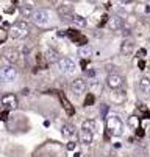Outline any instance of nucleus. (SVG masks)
Returning a JSON list of instances; mask_svg holds the SVG:
<instances>
[{
    "label": "nucleus",
    "mask_w": 150,
    "mask_h": 157,
    "mask_svg": "<svg viewBox=\"0 0 150 157\" xmlns=\"http://www.w3.org/2000/svg\"><path fill=\"white\" fill-rule=\"evenodd\" d=\"M139 67H141V70H144V67H145V62H144V61H139Z\"/></svg>",
    "instance_id": "nucleus-32"
},
{
    "label": "nucleus",
    "mask_w": 150,
    "mask_h": 157,
    "mask_svg": "<svg viewBox=\"0 0 150 157\" xmlns=\"http://www.w3.org/2000/svg\"><path fill=\"white\" fill-rule=\"evenodd\" d=\"M122 25H124V22H122V19H120L119 16H113V17H110V20H108V27H110L113 31L120 30Z\"/></svg>",
    "instance_id": "nucleus-15"
},
{
    "label": "nucleus",
    "mask_w": 150,
    "mask_h": 157,
    "mask_svg": "<svg viewBox=\"0 0 150 157\" xmlns=\"http://www.w3.org/2000/svg\"><path fill=\"white\" fill-rule=\"evenodd\" d=\"M86 89H88V84L83 78H77L71 82V90L75 97H81L84 92H86Z\"/></svg>",
    "instance_id": "nucleus-3"
},
{
    "label": "nucleus",
    "mask_w": 150,
    "mask_h": 157,
    "mask_svg": "<svg viewBox=\"0 0 150 157\" xmlns=\"http://www.w3.org/2000/svg\"><path fill=\"white\" fill-rule=\"evenodd\" d=\"M19 10H20V14H22L25 19H28V17H33V16H34L33 6H31L30 3H22V5L19 6Z\"/></svg>",
    "instance_id": "nucleus-16"
},
{
    "label": "nucleus",
    "mask_w": 150,
    "mask_h": 157,
    "mask_svg": "<svg viewBox=\"0 0 150 157\" xmlns=\"http://www.w3.org/2000/svg\"><path fill=\"white\" fill-rule=\"evenodd\" d=\"M125 90H116L114 94H111V100H113V103H117V104H120V103H124L125 101Z\"/></svg>",
    "instance_id": "nucleus-21"
},
{
    "label": "nucleus",
    "mask_w": 150,
    "mask_h": 157,
    "mask_svg": "<svg viewBox=\"0 0 150 157\" xmlns=\"http://www.w3.org/2000/svg\"><path fill=\"white\" fill-rule=\"evenodd\" d=\"M72 24H74L75 27H78V28H84V27H86V19H84L83 16L75 14V17H74V20H72Z\"/></svg>",
    "instance_id": "nucleus-23"
},
{
    "label": "nucleus",
    "mask_w": 150,
    "mask_h": 157,
    "mask_svg": "<svg viewBox=\"0 0 150 157\" xmlns=\"http://www.w3.org/2000/svg\"><path fill=\"white\" fill-rule=\"evenodd\" d=\"M148 42H150V40H148Z\"/></svg>",
    "instance_id": "nucleus-34"
},
{
    "label": "nucleus",
    "mask_w": 150,
    "mask_h": 157,
    "mask_svg": "<svg viewBox=\"0 0 150 157\" xmlns=\"http://www.w3.org/2000/svg\"><path fill=\"white\" fill-rule=\"evenodd\" d=\"M106 128H108V132L111 136L119 137V136H122V131H124V121L119 115L111 114L106 117Z\"/></svg>",
    "instance_id": "nucleus-1"
},
{
    "label": "nucleus",
    "mask_w": 150,
    "mask_h": 157,
    "mask_svg": "<svg viewBox=\"0 0 150 157\" xmlns=\"http://www.w3.org/2000/svg\"><path fill=\"white\" fill-rule=\"evenodd\" d=\"M67 34L71 36V39L75 42V44H86V37L81 36L78 31H74V30H67ZM88 45V44H86Z\"/></svg>",
    "instance_id": "nucleus-18"
},
{
    "label": "nucleus",
    "mask_w": 150,
    "mask_h": 157,
    "mask_svg": "<svg viewBox=\"0 0 150 157\" xmlns=\"http://www.w3.org/2000/svg\"><path fill=\"white\" fill-rule=\"evenodd\" d=\"M94 103V97L92 95H89L88 98H86V101H84V106H88V104H92Z\"/></svg>",
    "instance_id": "nucleus-28"
},
{
    "label": "nucleus",
    "mask_w": 150,
    "mask_h": 157,
    "mask_svg": "<svg viewBox=\"0 0 150 157\" xmlns=\"http://www.w3.org/2000/svg\"><path fill=\"white\" fill-rule=\"evenodd\" d=\"M17 76V70L14 69L13 65H5L0 69V78H2L3 81L10 82V81H14Z\"/></svg>",
    "instance_id": "nucleus-7"
},
{
    "label": "nucleus",
    "mask_w": 150,
    "mask_h": 157,
    "mask_svg": "<svg viewBox=\"0 0 150 157\" xmlns=\"http://www.w3.org/2000/svg\"><path fill=\"white\" fill-rule=\"evenodd\" d=\"M94 137H92V134L91 132H86V131H81L80 132V143L84 145V146H89L92 143Z\"/></svg>",
    "instance_id": "nucleus-17"
},
{
    "label": "nucleus",
    "mask_w": 150,
    "mask_h": 157,
    "mask_svg": "<svg viewBox=\"0 0 150 157\" xmlns=\"http://www.w3.org/2000/svg\"><path fill=\"white\" fill-rule=\"evenodd\" d=\"M58 67H59V70L63 73H74L75 69H77L75 62L72 59H69V58H61L59 62H58Z\"/></svg>",
    "instance_id": "nucleus-8"
},
{
    "label": "nucleus",
    "mask_w": 150,
    "mask_h": 157,
    "mask_svg": "<svg viewBox=\"0 0 150 157\" xmlns=\"http://www.w3.org/2000/svg\"><path fill=\"white\" fill-rule=\"evenodd\" d=\"M44 58H46V61L50 62V64H52V62H59V59H61V58H59V53H58L55 48H47L46 53H44Z\"/></svg>",
    "instance_id": "nucleus-13"
},
{
    "label": "nucleus",
    "mask_w": 150,
    "mask_h": 157,
    "mask_svg": "<svg viewBox=\"0 0 150 157\" xmlns=\"http://www.w3.org/2000/svg\"><path fill=\"white\" fill-rule=\"evenodd\" d=\"M56 11H58V16L63 22H72L74 17H75V14L72 11V6H69V5H59Z\"/></svg>",
    "instance_id": "nucleus-6"
},
{
    "label": "nucleus",
    "mask_w": 150,
    "mask_h": 157,
    "mask_svg": "<svg viewBox=\"0 0 150 157\" xmlns=\"http://www.w3.org/2000/svg\"><path fill=\"white\" fill-rule=\"evenodd\" d=\"M2 106H3V110H13L17 107V98L14 94H5L2 97Z\"/></svg>",
    "instance_id": "nucleus-9"
},
{
    "label": "nucleus",
    "mask_w": 150,
    "mask_h": 157,
    "mask_svg": "<svg viewBox=\"0 0 150 157\" xmlns=\"http://www.w3.org/2000/svg\"><path fill=\"white\" fill-rule=\"evenodd\" d=\"M30 33V25L25 20H17L10 27V36L14 39H24Z\"/></svg>",
    "instance_id": "nucleus-2"
},
{
    "label": "nucleus",
    "mask_w": 150,
    "mask_h": 157,
    "mask_svg": "<svg viewBox=\"0 0 150 157\" xmlns=\"http://www.w3.org/2000/svg\"><path fill=\"white\" fill-rule=\"evenodd\" d=\"M95 129H97V123H95V120H92V118H88V120H84V121L81 123V131H86V132L94 134Z\"/></svg>",
    "instance_id": "nucleus-14"
},
{
    "label": "nucleus",
    "mask_w": 150,
    "mask_h": 157,
    "mask_svg": "<svg viewBox=\"0 0 150 157\" xmlns=\"http://www.w3.org/2000/svg\"><path fill=\"white\" fill-rule=\"evenodd\" d=\"M138 118L139 117H130V118H128V126L136 129V131H138V126H139V120Z\"/></svg>",
    "instance_id": "nucleus-25"
},
{
    "label": "nucleus",
    "mask_w": 150,
    "mask_h": 157,
    "mask_svg": "<svg viewBox=\"0 0 150 157\" xmlns=\"http://www.w3.org/2000/svg\"><path fill=\"white\" fill-rule=\"evenodd\" d=\"M106 86H108L111 90H119L124 86V76L119 73H110L106 78Z\"/></svg>",
    "instance_id": "nucleus-4"
},
{
    "label": "nucleus",
    "mask_w": 150,
    "mask_h": 157,
    "mask_svg": "<svg viewBox=\"0 0 150 157\" xmlns=\"http://www.w3.org/2000/svg\"><path fill=\"white\" fill-rule=\"evenodd\" d=\"M136 114H138L139 118H141V117L147 118V117L150 115V112H148V109H147L145 104H138V107H136Z\"/></svg>",
    "instance_id": "nucleus-22"
},
{
    "label": "nucleus",
    "mask_w": 150,
    "mask_h": 157,
    "mask_svg": "<svg viewBox=\"0 0 150 157\" xmlns=\"http://www.w3.org/2000/svg\"><path fill=\"white\" fill-rule=\"evenodd\" d=\"M61 101H63V104H64V109H66V112H67V115H74V109H72V104L66 100V97H61Z\"/></svg>",
    "instance_id": "nucleus-24"
},
{
    "label": "nucleus",
    "mask_w": 150,
    "mask_h": 157,
    "mask_svg": "<svg viewBox=\"0 0 150 157\" xmlns=\"http://www.w3.org/2000/svg\"><path fill=\"white\" fill-rule=\"evenodd\" d=\"M86 75H88V76H91V78H94V76H95V70H92V69H91V70H88V72H86Z\"/></svg>",
    "instance_id": "nucleus-31"
},
{
    "label": "nucleus",
    "mask_w": 150,
    "mask_h": 157,
    "mask_svg": "<svg viewBox=\"0 0 150 157\" xmlns=\"http://www.w3.org/2000/svg\"><path fill=\"white\" fill-rule=\"evenodd\" d=\"M6 37H8V30H5V28H0V42L5 44Z\"/></svg>",
    "instance_id": "nucleus-26"
},
{
    "label": "nucleus",
    "mask_w": 150,
    "mask_h": 157,
    "mask_svg": "<svg viewBox=\"0 0 150 157\" xmlns=\"http://www.w3.org/2000/svg\"><path fill=\"white\" fill-rule=\"evenodd\" d=\"M31 19H33V22L36 25L44 27V25H47L50 22V13L46 11V10H38V11H34V16Z\"/></svg>",
    "instance_id": "nucleus-5"
},
{
    "label": "nucleus",
    "mask_w": 150,
    "mask_h": 157,
    "mask_svg": "<svg viewBox=\"0 0 150 157\" xmlns=\"http://www.w3.org/2000/svg\"><path fill=\"white\" fill-rule=\"evenodd\" d=\"M3 58H5V61H8L10 64H16V62L19 61V52H17L16 48H13V47H8V48L3 50Z\"/></svg>",
    "instance_id": "nucleus-10"
},
{
    "label": "nucleus",
    "mask_w": 150,
    "mask_h": 157,
    "mask_svg": "<svg viewBox=\"0 0 150 157\" xmlns=\"http://www.w3.org/2000/svg\"><path fill=\"white\" fill-rule=\"evenodd\" d=\"M133 48H135V44L132 39H124L122 42V45H120V53L128 56V55H132L133 53Z\"/></svg>",
    "instance_id": "nucleus-12"
},
{
    "label": "nucleus",
    "mask_w": 150,
    "mask_h": 157,
    "mask_svg": "<svg viewBox=\"0 0 150 157\" xmlns=\"http://www.w3.org/2000/svg\"><path fill=\"white\" fill-rule=\"evenodd\" d=\"M61 134H63V137H66V139H72V137L77 136V129H75V126L66 123V124L61 126Z\"/></svg>",
    "instance_id": "nucleus-11"
},
{
    "label": "nucleus",
    "mask_w": 150,
    "mask_h": 157,
    "mask_svg": "<svg viewBox=\"0 0 150 157\" xmlns=\"http://www.w3.org/2000/svg\"><path fill=\"white\" fill-rule=\"evenodd\" d=\"M78 56H80L81 59L91 58V56H92V47H89V45H81V47L78 48Z\"/></svg>",
    "instance_id": "nucleus-19"
},
{
    "label": "nucleus",
    "mask_w": 150,
    "mask_h": 157,
    "mask_svg": "<svg viewBox=\"0 0 150 157\" xmlns=\"http://www.w3.org/2000/svg\"><path fill=\"white\" fill-rule=\"evenodd\" d=\"M75 148H77V143H75V142H69V143H67V149H69V151H74Z\"/></svg>",
    "instance_id": "nucleus-27"
},
{
    "label": "nucleus",
    "mask_w": 150,
    "mask_h": 157,
    "mask_svg": "<svg viewBox=\"0 0 150 157\" xmlns=\"http://www.w3.org/2000/svg\"><path fill=\"white\" fill-rule=\"evenodd\" d=\"M106 112H108V106H106V104H102V114H103V117L106 115Z\"/></svg>",
    "instance_id": "nucleus-29"
},
{
    "label": "nucleus",
    "mask_w": 150,
    "mask_h": 157,
    "mask_svg": "<svg viewBox=\"0 0 150 157\" xmlns=\"http://www.w3.org/2000/svg\"><path fill=\"white\" fill-rule=\"evenodd\" d=\"M2 120H3V121L8 120V110H3V112H2Z\"/></svg>",
    "instance_id": "nucleus-30"
},
{
    "label": "nucleus",
    "mask_w": 150,
    "mask_h": 157,
    "mask_svg": "<svg viewBox=\"0 0 150 157\" xmlns=\"http://www.w3.org/2000/svg\"><path fill=\"white\" fill-rule=\"evenodd\" d=\"M139 55H141V58H142V56L145 55V50H144V48H141V50H139Z\"/></svg>",
    "instance_id": "nucleus-33"
},
{
    "label": "nucleus",
    "mask_w": 150,
    "mask_h": 157,
    "mask_svg": "<svg viewBox=\"0 0 150 157\" xmlns=\"http://www.w3.org/2000/svg\"><path fill=\"white\" fill-rule=\"evenodd\" d=\"M139 90L142 92V94H145V95H148L150 94V78H142L141 81H139Z\"/></svg>",
    "instance_id": "nucleus-20"
}]
</instances>
